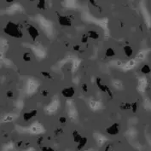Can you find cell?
<instances>
[{"instance_id":"obj_1","label":"cell","mask_w":151,"mask_h":151,"mask_svg":"<svg viewBox=\"0 0 151 151\" xmlns=\"http://www.w3.org/2000/svg\"><path fill=\"white\" fill-rule=\"evenodd\" d=\"M39 87V83L38 81L34 79H28L27 81V85H26V92L27 95H32L34 94Z\"/></svg>"},{"instance_id":"obj_2","label":"cell","mask_w":151,"mask_h":151,"mask_svg":"<svg viewBox=\"0 0 151 151\" xmlns=\"http://www.w3.org/2000/svg\"><path fill=\"white\" fill-rule=\"evenodd\" d=\"M59 106H60V102H59L58 98H54L51 101V103L45 108V112L48 114H53L58 109Z\"/></svg>"},{"instance_id":"obj_3","label":"cell","mask_w":151,"mask_h":151,"mask_svg":"<svg viewBox=\"0 0 151 151\" xmlns=\"http://www.w3.org/2000/svg\"><path fill=\"white\" fill-rule=\"evenodd\" d=\"M17 117V114H7L3 115L0 118V122L1 123H7V122H11Z\"/></svg>"},{"instance_id":"obj_4","label":"cell","mask_w":151,"mask_h":151,"mask_svg":"<svg viewBox=\"0 0 151 151\" xmlns=\"http://www.w3.org/2000/svg\"><path fill=\"white\" fill-rule=\"evenodd\" d=\"M16 150V145L12 142H9L8 143L3 145L1 151H14Z\"/></svg>"},{"instance_id":"obj_5","label":"cell","mask_w":151,"mask_h":151,"mask_svg":"<svg viewBox=\"0 0 151 151\" xmlns=\"http://www.w3.org/2000/svg\"><path fill=\"white\" fill-rule=\"evenodd\" d=\"M32 50L34 52V54L38 57H43L45 56V51L43 50V49L41 47H38V46H32Z\"/></svg>"},{"instance_id":"obj_6","label":"cell","mask_w":151,"mask_h":151,"mask_svg":"<svg viewBox=\"0 0 151 151\" xmlns=\"http://www.w3.org/2000/svg\"><path fill=\"white\" fill-rule=\"evenodd\" d=\"M125 53H126V55L127 56H132V48L129 47V46H127V47H125Z\"/></svg>"},{"instance_id":"obj_7","label":"cell","mask_w":151,"mask_h":151,"mask_svg":"<svg viewBox=\"0 0 151 151\" xmlns=\"http://www.w3.org/2000/svg\"><path fill=\"white\" fill-rule=\"evenodd\" d=\"M16 107L18 109H22V107H23V102H22V100L17 101V103H16Z\"/></svg>"},{"instance_id":"obj_8","label":"cell","mask_w":151,"mask_h":151,"mask_svg":"<svg viewBox=\"0 0 151 151\" xmlns=\"http://www.w3.org/2000/svg\"><path fill=\"white\" fill-rule=\"evenodd\" d=\"M25 151H36V150L34 148H32V147H29L28 149H27Z\"/></svg>"}]
</instances>
